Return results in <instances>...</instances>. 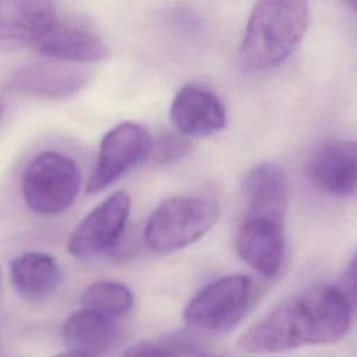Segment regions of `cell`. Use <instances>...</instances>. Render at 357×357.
Returning <instances> with one entry per match:
<instances>
[{"mask_svg": "<svg viewBox=\"0 0 357 357\" xmlns=\"http://www.w3.org/2000/svg\"><path fill=\"white\" fill-rule=\"evenodd\" d=\"M353 303L331 283L311 284L271 308L238 339L248 353H282L339 342L351 324Z\"/></svg>", "mask_w": 357, "mask_h": 357, "instance_id": "cell-1", "label": "cell"}, {"mask_svg": "<svg viewBox=\"0 0 357 357\" xmlns=\"http://www.w3.org/2000/svg\"><path fill=\"white\" fill-rule=\"evenodd\" d=\"M307 28L304 0H257L240 43L238 59L251 73L280 66Z\"/></svg>", "mask_w": 357, "mask_h": 357, "instance_id": "cell-2", "label": "cell"}, {"mask_svg": "<svg viewBox=\"0 0 357 357\" xmlns=\"http://www.w3.org/2000/svg\"><path fill=\"white\" fill-rule=\"evenodd\" d=\"M218 216L219 204L209 195L167 197L149 215L144 240L155 252H174L204 237L213 227Z\"/></svg>", "mask_w": 357, "mask_h": 357, "instance_id": "cell-3", "label": "cell"}, {"mask_svg": "<svg viewBox=\"0 0 357 357\" xmlns=\"http://www.w3.org/2000/svg\"><path fill=\"white\" fill-rule=\"evenodd\" d=\"M81 172L67 155L45 151L36 155L22 174V195L26 205L40 215H57L75 201Z\"/></svg>", "mask_w": 357, "mask_h": 357, "instance_id": "cell-4", "label": "cell"}, {"mask_svg": "<svg viewBox=\"0 0 357 357\" xmlns=\"http://www.w3.org/2000/svg\"><path fill=\"white\" fill-rule=\"evenodd\" d=\"M252 280L245 275H227L201 289L185 305L184 321L206 332H225L245 315L252 298Z\"/></svg>", "mask_w": 357, "mask_h": 357, "instance_id": "cell-5", "label": "cell"}, {"mask_svg": "<svg viewBox=\"0 0 357 357\" xmlns=\"http://www.w3.org/2000/svg\"><path fill=\"white\" fill-rule=\"evenodd\" d=\"M153 139L149 131L134 121H124L109 130L102 138L86 192L106 190L131 167L151 155Z\"/></svg>", "mask_w": 357, "mask_h": 357, "instance_id": "cell-6", "label": "cell"}, {"mask_svg": "<svg viewBox=\"0 0 357 357\" xmlns=\"http://www.w3.org/2000/svg\"><path fill=\"white\" fill-rule=\"evenodd\" d=\"M130 205L126 191H117L103 199L73 230L67 244L68 252L85 259L110 250L123 234Z\"/></svg>", "mask_w": 357, "mask_h": 357, "instance_id": "cell-7", "label": "cell"}, {"mask_svg": "<svg viewBox=\"0 0 357 357\" xmlns=\"http://www.w3.org/2000/svg\"><path fill=\"white\" fill-rule=\"evenodd\" d=\"M236 248L244 262L264 276L279 272L286 254L284 223L244 216L237 230Z\"/></svg>", "mask_w": 357, "mask_h": 357, "instance_id": "cell-8", "label": "cell"}, {"mask_svg": "<svg viewBox=\"0 0 357 357\" xmlns=\"http://www.w3.org/2000/svg\"><path fill=\"white\" fill-rule=\"evenodd\" d=\"M170 120L185 137H208L226 126V110L213 91L201 84H185L173 98Z\"/></svg>", "mask_w": 357, "mask_h": 357, "instance_id": "cell-9", "label": "cell"}, {"mask_svg": "<svg viewBox=\"0 0 357 357\" xmlns=\"http://www.w3.org/2000/svg\"><path fill=\"white\" fill-rule=\"evenodd\" d=\"M91 74L71 63L50 60L21 67L8 81L7 86L35 98L60 99L78 92L86 85Z\"/></svg>", "mask_w": 357, "mask_h": 357, "instance_id": "cell-10", "label": "cell"}, {"mask_svg": "<svg viewBox=\"0 0 357 357\" xmlns=\"http://www.w3.org/2000/svg\"><path fill=\"white\" fill-rule=\"evenodd\" d=\"M356 144L332 139L317 146L307 160V176L315 187L333 197L356 191Z\"/></svg>", "mask_w": 357, "mask_h": 357, "instance_id": "cell-11", "label": "cell"}, {"mask_svg": "<svg viewBox=\"0 0 357 357\" xmlns=\"http://www.w3.org/2000/svg\"><path fill=\"white\" fill-rule=\"evenodd\" d=\"M243 197L245 204L244 216L268 218L284 223L289 185L279 165L262 162L248 170L243 181Z\"/></svg>", "mask_w": 357, "mask_h": 357, "instance_id": "cell-12", "label": "cell"}, {"mask_svg": "<svg viewBox=\"0 0 357 357\" xmlns=\"http://www.w3.org/2000/svg\"><path fill=\"white\" fill-rule=\"evenodd\" d=\"M32 47L46 59L64 63H92L109 54L107 46L95 32L59 18Z\"/></svg>", "mask_w": 357, "mask_h": 357, "instance_id": "cell-13", "label": "cell"}, {"mask_svg": "<svg viewBox=\"0 0 357 357\" xmlns=\"http://www.w3.org/2000/svg\"><path fill=\"white\" fill-rule=\"evenodd\" d=\"M57 18L52 0H0V43L32 46Z\"/></svg>", "mask_w": 357, "mask_h": 357, "instance_id": "cell-14", "label": "cell"}, {"mask_svg": "<svg viewBox=\"0 0 357 357\" xmlns=\"http://www.w3.org/2000/svg\"><path fill=\"white\" fill-rule=\"evenodd\" d=\"M10 278L20 296L28 300H40L57 290L61 271L52 255L29 251L11 261Z\"/></svg>", "mask_w": 357, "mask_h": 357, "instance_id": "cell-15", "label": "cell"}, {"mask_svg": "<svg viewBox=\"0 0 357 357\" xmlns=\"http://www.w3.org/2000/svg\"><path fill=\"white\" fill-rule=\"evenodd\" d=\"M61 336L68 349L100 356L117 342L119 328L114 319L84 307L64 321Z\"/></svg>", "mask_w": 357, "mask_h": 357, "instance_id": "cell-16", "label": "cell"}, {"mask_svg": "<svg viewBox=\"0 0 357 357\" xmlns=\"http://www.w3.org/2000/svg\"><path fill=\"white\" fill-rule=\"evenodd\" d=\"M81 304L112 319L124 317L134 305L132 291L121 282L99 280L81 294Z\"/></svg>", "mask_w": 357, "mask_h": 357, "instance_id": "cell-17", "label": "cell"}, {"mask_svg": "<svg viewBox=\"0 0 357 357\" xmlns=\"http://www.w3.org/2000/svg\"><path fill=\"white\" fill-rule=\"evenodd\" d=\"M126 357H219L206 354L187 343L173 340L141 342L132 346Z\"/></svg>", "mask_w": 357, "mask_h": 357, "instance_id": "cell-18", "label": "cell"}, {"mask_svg": "<svg viewBox=\"0 0 357 357\" xmlns=\"http://www.w3.org/2000/svg\"><path fill=\"white\" fill-rule=\"evenodd\" d=\"M191 149V144L185 135L177 132L163 134L156 144H152L153 159L158 163H169L185 156Z\"/></svg>", "mask_w": 357, "mask_h": 357, "instance_id": "cell-19", "label": "cell"}, {"mask_svg": "<svg viewBox=\"0 0 357 357\" xmlns=\"http://www.w3.org/2000/svg\"><path fill=\"white\" fill-rule=\"evenodd\" d=\"M54 357H99V356L92 354V353H88V351H82V350L67 349L66 351H61V353L56 354Z\"/></svg>", "mask_w": 357, "mask_h": 357, "instance_id": "cell-20", "label": "cell"}, {"mask_svg": "<svg viewBox=\"0 0 357 357\" xmlns=\"http://www.w3.org/2000/svg\"><path fill=\"white\" fill-rule=\"evenodd\" d=\"M344 1H346V3H347L350 7H351V8L354 7V3H356V0H344Z\"/></svg>", "mask_w": 357, "mask_h": 357, "instance_id": "cell-21", "label": "cell"}, {"mask_svg": "<svg viewBox=\"0 0 357 357\" xmlns=\"http://www.w3.org/2000/svg\"><path fill=\"white\" fill-rule=\"evenodd\" d=\"M1 113H3V103L0 102V116H1Z\"/></svg>", "mask_w": 357, "mask_h": 357, "instance_id": "cell-22", "label": "cell"}, {"mask_svg": "<svg viewBox=\"0 0 357 357\" xmlns=\"http://www.w3.org/2000/svg\"><path fill=\"white\" fill-rule=\"evenodd\" d=\"M0 357H1V351H0Z\"/></svg>", "mask_w": 357, "mask_h": 357, "instance_id": "cell-23", "label": "cell"}]
</instances>
